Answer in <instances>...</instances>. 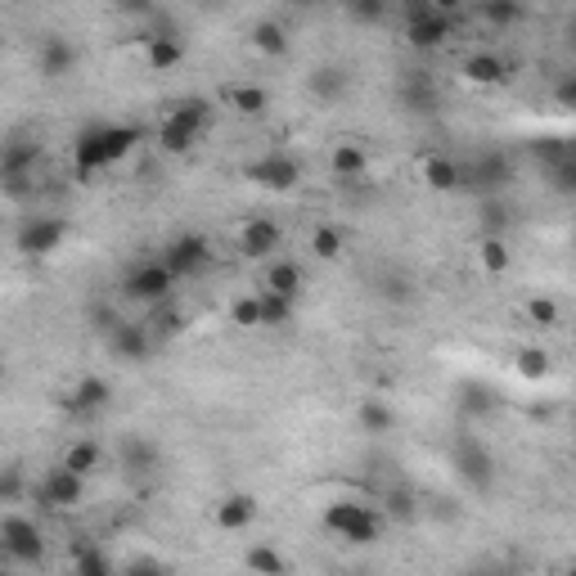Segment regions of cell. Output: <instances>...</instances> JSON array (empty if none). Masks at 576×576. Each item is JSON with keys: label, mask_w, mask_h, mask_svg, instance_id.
I'll return each instance as SVG.
<instances>
[{"label": "cell", "mask_w": 576, "mask_h": 576, "mask_svg": "<svg viewBox=\"0 0 576 576\" xmlns=\"http://www.w3.org/2000/svg\"><path fill=\"white\" fill-rule=\"evenodd\" d=\"M81 495H86V482H81L77 473H68L63 464H54L50 473H45L41 482L32 486V500L41 504L45 513H63V509H72V504H81Z\"/></svg>", "instance_id": "obj_12"}, {"label": "cell", "mask_w": 576, "mask_h": 576, "mask_svg": "<svg viewBox=\"0 0 576 576\" xmlns=\"http://www.w3.org/2000/svg\"><path fill=\"white\" fill-rule=\"evenodd\" d=\"M77 59H81L77 45H72L68 36L50 32V36H41V50H36V72H41L45 81H59L77 68Z\"/></svg>", "instance_id": "obj_17"}, {"label": "cell", "mask_w": 576, "mask_h": 576, "mask_svg": "<svg viewBox=\"0 0 576 576\" xmlns=\"http://www.w3.org/2000/svg\"><path fill=\"white\" fill-rule=\"evenodd\" d=\"M257 302H261V329H284V324H293V302H288V297H275L261 288Z\"/></svg>", "instance_id": "obj_33"}, {"label": "cell", "mask_w": 576, "mask_h": 576, "mask_svg": "<svg viewBox=\"0 0 576 576\" xmlns=\"http://www.w3.org/2000/svg\"><path fill=\"white\" fill-rule=\"evenodd\" d=\"M68 554H72V576H117L113 563H108V554L99 545H90V540L68 545Z\"/></svg>", "instance_id": "obj_26"}, {"label": "cell", "mask_w": 576, "mask_h": 576, "mask_svg": "<svg viewBox=\"0 0 576 576\" xmlns=\"http://www.w3.org/2000/svg\"><path fill=\"white\" fill-rule=\"evenodd\" d=\"M248 41H252V50L266 54V59H284V54H288V32H284V23H275V18L252 23Z\"/></svg>", "instance_id": "obj_24"}, {"label": "cell", "mask_w": 576, "mask_h": 576, "mask_svg": "<svg viewBox=\"0 0 576 576\" xmlns=\"http://www.w3.org/2000/svg\"><path fill=\"white\" fill-rule=\"evenodd\" d=\"M527 315L540 324V329H549V324H558V302H554V297H531Z\"/></svg>", "instance_id": "obj_43"}, {"label": "cell", "mask_w": 576, "mask_h": 576, "mask_svg": "<svg viewBox=\"0 0 576 576\" xmlns=\"http://www.w3.org/2000/svg\"><path fill=\"white\" fill-rule=\"evenodd\" d=\"M455 468H459V477H464L468 486H477V491H486V486L495 482V459L486 455V446L477 437L455 441Z\"/></svg>", "instance_id": "obj_16"}, {"label": "cell", "mask_w": 576, "mask_h": 576, "mask_svg": "<svg viewBox=\"0 0 576 576\" xmlns=\"http://www.w3.org/2000/svg\"><path fill=\"white\" fill-rule=\"evenodd\" d=\"M131 576H162V567H158V563H135Z\"/></svg>", "instance_id": "obj_48"}, {"label": "cell", "mask_w": 576, "mask_h": 576, "mask_svg": "<svg viewBox=\"0 0 576 576\" xmlns=\"http://www.w3.org/2000/svg\"><path fill=\"white\" fill-rule=\"evenodd\" d=\"M306 86H311V95H315V99L333 104V99L347 95V72H342L338 63H320V68L311 72V81H306Z\"/></svg>", "instance_id": "obj_28"}, {"label": "cell", "mask_w": 576, "mask_h": 576, "mask_svg": "<svg viewBox=\"0 0 576 576\" xmlns=\"http://www.w3.org/2000/svg\"><path fill=\"white\" fill-rule=\"evenodd\" d=\"M63 239H68V221L63 216H27L14 234V248L23 257H50V252H59Z\"/></svg>", "instance_id": "obj_11"}, {"label": "cell", "mask_w": 576, "mask_h": 576, "mask_svg": "<svg viewBox=\"0 0 576 576\" xmlns=\"http://www.w3.org/2000/svg\"><path fill=\"white\" fill-rule=\"evenodd\" d=\"M212 99L203 95H189L180 99V104L167 108V117H162L158 126V149L162 153H189L198 144V135L207 131V122H212Z\"/></svg>", "instance_id": "obj_2"}, {"label": "cell", "mask_w": 576, "mask_h": 576, "mask_svg": "<svg viewBox=\"0 0 576 576\" xmlns=\"http://www.w3.org/2000/svg\"><path fill=\"white\" fill-rule=\"evenodd\" d=\"M572 99H576V81H572V77H567V81H563V86H558V104H572Z\"/></svg>", "instance_id": "obj_47"}, {"label": "cell", "mask_w": 576, "mask_h": 576, "mask_svg": "<svg viewBox=\"0 0 576 576\" xmlns=\"http://www.w3.org/2000/svg\"><path fill=\"white\" fill-rule=\"evenodd\" d=\"M311 252L320 261H338L342 257V234L333 230V225H320V230L311 234Z\"/></svg>", "instance_id": "obj_40"}, {"label": "cell", "mask_w": 576, "mask_h": 576, "mask_svg": "<svg viewBox=\"0 0 576 576\" xmlns=\"http://www.w3.org/2000/svg\"><path fill=\"white\" fill-rule=\"evenodd\" d=\"M104 342H108V351H113L122 365H144V360L153 356V347H158L144 320H117L113 329L104 333Z\"/></svg>", "instance_id": "obj_13"}, {"label": "cell", "mask_w": 576, "mask_h": 576, "mask_svg": "<svg viewBox=\"0 0 576 576\" xmlns=\"http://www.w3.org/2000/svg\"><path fill=\"white\" fill-rule=\"evenodd\" d=\"M212 522L221 531H248L252 522H257V495L234 491V495H225V500H216Z\"/></svg>", "instance_id": "obj_19"}, {"label": "cell", "mask_w": 576, "mask_h": 576, "mask_svg": "<svg viewBox=\"0 0 576 576\" xmlns=\"http://www.w3.org/2000/svg\"><path fill=\"white\" fill-rule=\"evenodd\" d=\"M153 320H144L149 324V333H153V342H162V338H176V333H185V324H189V315L185 311H176L171 302H162V306H153Z\"/></svg>", "instance_id": "obj_32"}, {"label": "cell", "mask_w": 576, "mask_h": 576, "mask_svg": "<svg viewBox=\"0 0 576 576\" xmlns=\"http://www.w3.org/2000/svg\"><path fill=\"white\" fill-rule=\"evenodd\" d=\"M531 153H536L545 167H558L563 158H576L572 140H563V135H545V140H536V144H531Z\"/></svg>", "instance_id": "obj_36"}, {"label": "cell", "mask_w": 576, "mask_h": 576, "mask_svg": "<svg viewBox=\"0 0 576 576\" xmlns=\"http://www.w3.org/2000/svg\"><path fill=\"white\" fill-rule=\"evenodd\" d=\"M464 77L473 81V86H504V81H509V59L495 50H473L464 59Z\"/></svg>", "instance_id": "obj_21"}, {"label": "cell", "mask_w": 576, "mask_h": 576, "mask_svg": "<svg viewBox=\"0 0 576 576\" xmlns=\"http://www.w3.org/2000/svg\"><path fill=\"white\" fill-rule=\"evenodd\" d=\"M549 176H554L558 194H572V189H576V158H563L558 167H549Z\"/></svg>", "instance_id": "obj_44"}, {"label": "cell", "mask_w": 576, "mask_h": 576, "mask_svg": "<svg viewBox=\"0 0 576 576\" xmlns=\"http://www.w3.org/2000/svg\"><path fill=\"white\" fill-rule=\"evenodd\" d=\"M401 18L410 50H437V45H446L455 36V14H450L446 0H405Z\"/></svg>", "instance_id": "obj_4"}, {"label": "cell", "mask_w": 576, "mask_h": 576, "mask_svg": "<svg viewBox=\"0 0 576 576\" xmlns=\"http://www.w3.org/2000/svg\"><path fill=\"white\" fill-rule=\"evenodd\" d=\"M230 324H239V329H261V302L257 293H243L230 302Z\"/></svg>", "instance_id": "obj_39"}, {"label": "cell", "mask_w": 576, "mask_h": 576, "mask_svg": "<svg viewBox=\"0 0 576 576\" xmlns=\"http://www.w3.org/2000/svg\"><path fill=\"white\" fill-rule=\"evenodd\" d=\"M68 473H77L81 482H86L90 473H99V464H104V446L99 441H72L68 450H63V459H59Z\"/></svg>", "instance_id": "obj_25"}, {"label": "cell", "mask_w": 576, "mask_h": 576, "mask_svg": "<svg viewBox=\"0 0 576 576\" xmlns=\"http://www.w3.org/2000/svg\"><path fill=\"white\" fill-rule=\"evenodd\" d=\"M171 293H176V279L167 275L162 261H140V266H131L126 279H122L126 302H140V306H149V311L162 306V302H171Z\"/></svg>", "instance_id": "obj_8"}, {"label": "cell", "mask_w": 576, "mask_h": 576, "mask_svg": "<svg viewBox=\"0 0 576 576\" xmlns=\"http://www.w3.org/2000/svg\"><path fill=\"white\" fill-rule=\"evenodd\" d=\"M0 549H5L14 563H41L45 558V536L32 518L23 513H5L0 518Z\"/></svg>", "instance_id": "obj_10"}, {"label": "cell", "mask_w": 576, "mask_h": 576, "mask_svg": "<svg viewBox=\"0 0 576 576\" xmlns=\"http://www.w3.org/2000/svg\"><path fill=\"white\" fill-rule=\"evenodd\" d=\"M423 180H428V189H437V194H455L459 162L446 158V153H428V158H423Z\"/></svg>", "instance_id": "obj_27"}, {"label": "cell", "mask_w": 576, "mask_h": 576, "mask_svg": "<svg viewBox=\"0 0 576 576\" xmlns=\"http://www.w3.org/2000/svg\"><path fill=\"white\" fill-rule=\"evenodd\" d=\"M324 531H333V536L347 540V545H378V536H383V513H378L374 504L338 500L324 509Z\"/></svg>", "instance_id": "obj_6"}, {"label": "cell", "mask_w": 576, "mask_h": 576, "mask_svg": "<svg viewBox=\"0 0 576 576\" xmlns=\"http://www.w3.org/2000/svg\"><path fill=\"white\" fill-rule=\"evenodd\" d=\"M108 401H113V383H108V378H99V374H86V378H81V383L59 401V410L72 414V419H95V414L108 410Z\"/></svg>", "instance_id": "obj_15"}, {"label": "cell", "mask_w": 576, "mask_h": 576, "mask_svg": "<svg viewBox=\"0 0 576 576\" xmlns=\"http://www.w3.org/2000/svg\"><path fill=\"white\" fill-rule=\"evenodd\" d=\"M356 423H360V432H369V437H383V432H392L396 428V410L392 405H383V401H360V410H356Z\"/></svg>", "instance_id": "obj_30"}, {"label": "cell", "mask_w": 576, "mask_h": 576, "mask_svg": "<svg viewBox=\"0 0 576 576\" xmlns=\"http://www.w3.org/2000/svg\"><path fill=\"white\" fill-rule=\"evenodd\" d=\"M482 225H486V234L504 239V230L513 225V203H504V198H482Z\"/></svg>", "instance_id": "obj_34"}, {"label": "cell", "mask_w": 576, "mask_h": 576, "mask_svg": "<svg viewBox=\"0 0 576 576\" xmlns=\"http://www.w3.org/2000/svg\"><path fill=\"white\" fill-rule=\"evenodd\" d=\"M549 369H554V360H549L545 347H527L518 351V374L531 378V383H540V378H549Z\"/></svg>", "instance_id": "obj_35"}, {"label": "cell", "mask_w": 576, "mask_h": 576, "mask_svg": "<svg viewBox=\"0 0 576 576\" xmlns=\"http://www.w3.org/2000/svg\"><path fill=\"white\" fill-rule=\"evenodd\" d=\"M396 99H401V108L414 117H428L441 108V90L428 68H405L401 81H396Z\"/></svg>", "instance_id": "obj_14"}, {"label": "cell", "mask_w": 576, "mask_h": 576, "mask_svg": "<svg viewBox=\"0 0 576 576\" xmlns=\"http://www.w3.org/2000/svg\"><path fill=\"white\" fill-rule=\"evenodd\" d=\"M144 54L153 72H171L185 63V41L176 32H144Z\"/></svg>", "instance_id": "obj_22"}, {"label": "cell", "mask_w": 576, "mask_h": 576, "mask_svg": "<svg viewBox=\"0 0 576 576\" xmlns=\"http://www.w3.org/2000/svg\"><path fill=\"white\" fill-rule=\"evenodd\" d=\"M18 491H23V473L5 468V473H0V500H18Z\"/></svg>", "instance_id": "obj_45"}, {"label": "cell", "mask_w": 576, "mask_h": 576, "mask_svg": "<svg viewBox=\"0 0 576 576\" xmlns=\"http://www.w3.org/2000/svg\"><path fill=\"white\" fill-rule=\"evenodd\" d=\"M329 167H333V176H338V180H360V176L369 171V149H365L360 140H342V144H333Z\"/></svg>", "instance_id": "obj_23"}, {"label": "cell", "mask_w": 576, "mask_h": 576, "mask_svg": "<svg viewBox=\"0 0 576 576\" xmlns=\"http://www.w3.org/2000/svg\"><path fill=\"white\" fill-rule=\"evenodd\" d=\"M279 243H284V230H279L270 216H252L239 234V252L248 261H266L270 252H279Z\"/></svg>", "instance_id": "obj_18"}, {"label": "cell", "mask_w": 576, "mask_h": 576, "mask_svg": "<svg viewBox=\"0 0 576 576\" xmlns=\"http://www.w3.org/2000/svg\"><path fill=\"white\" fill-rule=\"evenodd\" d=\"M243 176H248L257 189H270V194H288V189L302 185V162H297L293 153L275 149V153H261V158H252L248 167H243Z\"/></svg>", "instance_id": "obj_9"}, {"label": "cell", "mask_w": 576, "mask_h": 576, "mask_svg": "<svg viewBox=\"0 0 576 576\" xmlns=\"http://www.w3.org/2000/svg\"><path fill=\"white\" fill-rule=\"evenodd\" d=\"M477 257H482V270H491V275H504V270H509V243L504 239H495V234H486L482 239V252H477Z\"/></svg>", "instance_id": "obj_38"}, {"label": "cell", "mask_w": 576, "mask_h": 576, "mask_svg": "<svg viewBox=\"0 0 576 576\" xmlns=\"http://www.w3.org/2000/svg\"><path fill=\"white\" fill-rule=\"evenodd\" d=\"M387 509H392L396 518H414V495L410 491H392V495H387Z\"/></svg>", "instance_id": "obj_46"}, {"label": "cell", "mask_w": 576, "mask_h": 576, "mask_svg": "<svg viewBox=\"0 0 576 576\" xmlns=\"http://www.w3.org/2000/svg\"><path fill=\"white\" fill-rule=\"evenodd\" d=\"M158 464V446H153V441H144V437H131L126 441V468H135V473H149V468Z\"/></svg>", "instance_id": "obj_41"}, {"label": "cell", "mask_w": 576, "mask_h": 576, "mask_svg": "<svg viewBox=\"0 0 576 576\" xmlns=\"http://www.w3.org/2000/svg\"><path fill=\"white\" fill-rule=\"evenodd\" d=\"M387 14H392V9H387L383 0H351L347 5V18H356V23H383Z\"/></svg>", "instance_id": "obj_42"}, {"label": "cell", "mask_w": 576, "mask_h": 576, "mask_svg": "<svg viewBox=\"0 0 576 576\" xmlns=\"http://www.w3.org/2000/svg\"><path fill=\"white\" fill-rule=\"evenodd\" d=\"M243 563H248L252 576H288V558L270 545H252L248 554H243Z\"/></svg>", "instance_id": "obj_31"}, {"label": "cell", "mask_w": 576, "mask_h": 576, "mask_svg": "<svg viewBox=\"0 0 576 576\" xmlns=\"http://www.w3.org/2000/svg\"><path fill=\"white\" fill-rule=\"evenodd\" d=\"M162 266H167V275L176 279H198L207 266H212V243H207V234L198 230H185L176 234V239H167V248H162Z\"/></svg>", "instance_id": "obj_7"}, {"label": "cell", "mask_w": 576, "mask_h": 576, "mask_svg": "<svg viewBox=\"0 0 576 576\" xmlns=\"http://www.w3.org/2000/svg\"><path fill=\"white\" fill-rule=\"evenodd\" d=\"M0 576H5V572H0Z\"/></svg>", "instance_id": "obj_49"}, {"label": "cell", "mask_w": 576, "mask_h": 576, "mask_svg": "<svg viewBox=\"0 0 576 576\" xmlns=\"http://www.w3.org/2000/svg\"><path fill=\"white\" fill-rule=\"evenodd\" d=\"M266 293H275V297H288V302H297V293L306 288V270H302V261H293V257H275L266 266Z\"/></svg>", "instance_id": "obj_20"}, {"label": "cell", "mask_w": 576, "mask_h": 576, "mask_svg": "<svg viewBox=\"0 0 576 576\" xmlns=\"http://www.w3.org/2000/svg\"><path fill=\"white\" fill-rule=\"evenodd\" d=\"M225 104H230L239 117H266L270 95H266V86H230L225 90Z\"/></svg>", "instance_id": "obj_29"}, {"label": "cell", "mask_w": 576, "mask_h": 576, "mask_svg": "<svg viewBox=\"0 0 576 576\" xmlns=\"http://www.w3.org/2000/svg\"><path fill=\"white\" fill-rule=\"evenodd\" d=\"M135 144H144V131L135 122H90L86 131L72 140V171H77L81 185H90L95 171L122 162Z\"/></svg>", "instance_id": "obj_1"}, {"label": "cell", "mask_w": 576, "mask_h": 576, "mask_svg": "<svg viewBox=\"0 0 576 576\" xmlns=\"http://www.w3.org/2000/svg\"><path fill=\"white\" fill-rule=\"evenodd\" d=\"M513 158L504 149H482L468 162H459V189H473L477 198H504V189L513 185Z\"/></svg>", "instance_id": "obj_5"}, {"label": "cell", "mask_w": 576, "mask_h": 576, "mask_svg": "<svg viewBox=\"0 0 576 576\" xmlns=\"http://www.w3.org/2000/svg\"><path fill=\"white\" fill-rule=\"evenodd\" d=\"M45 158V144L36 135H14V140L0 144V194L23 203L32 194V176Z\"/></svg>", "instance_id": "obj_3"}, {"label": "cell", "mask_w": 576, "mask_h": 576, "mask_svg": "<svg viewBox=\"0 0 576 576\" xmlns=\"http://www.w3.org/2000/svg\"><path fill=\"white\" fill-rule=\"evenodd\" d=\"M477 14H482L491 27H513L522 18V5L518 0H486V5H477Z\"/></svg>", "instance_id": "obj_37"}]
</instances>
